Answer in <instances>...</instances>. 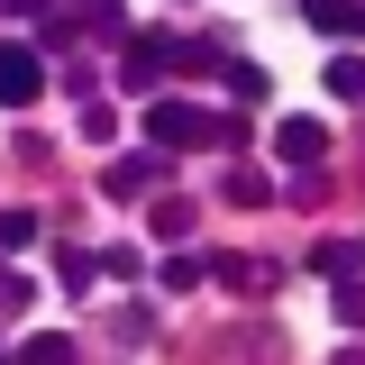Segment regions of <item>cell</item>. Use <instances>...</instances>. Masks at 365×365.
Wrapping results in <instances>:
<instances>
[{
    "mask_svg": "<svg viewBox=\"0 0 365 365\" xmlns=\"http://www.w3.org/2000/svg\"><path fill=\"white\" fill-rule=\"evenodd\" d=\"M0 9H19V19H28V9H46V0H0Z\"/></svg>",
    "mask_w": 365,
    "mask_h": 365,
    "instance_id": "4fadbf2b",
    "label": "cell"
},
{
    "mask_svg": "<svg viewBox=\"0 0 365 365\" xmlns=\"http://www.w3.org/2000/svg\"><path fill=\"white\" fill-rule=\"evenodd\" d=\"M338 365H365V356H356V347H347V356H338Z\"/></svg>",
    "mask_w": 365,
    "mask_h": 365,
    "instance_id": "5bb4252c",
    "label": "cell"
},
{
    "mask_svg": "<svg viewBox=\"0 0 365 365\" xmlns=\"http://www.w3.org/2000/svg\"><path fill=\"white\" fill-rule=\"evenodd\" d=\"M274 155H283V165H319V155H329V128H319V119H283V128H274Z\"/></svg>",
    "mask_w": 365,
    "mask_h": 365,
    "instance_id": "3957f363",
    "label": "cell"
},
{
    "mask_svg": "<svg viewBox=\"0 0 365 365\" xmlns=\"http://www.w3.org/2000/svg\"><path fill=\"white\" fill-rule=\"evenodd\" d=\"M146 182H165V155H119V165L101 174V192H110V201H137Z\"/></svg>",
    "mask_w": 365,
    "mask_h": 365,
    "instance_id": "277c9868",
    "label": "cell"
},
{
    "mask_svg": "<svg viewBox=\"0 0 365 365\" xmlns=\"http://www.w3.org/2000/svg\"><path fill=\"white\" fill-rule=\"evenodd\" d=\"M55 274H64V292H91V274H101V256H83V247H73V256H64Z\"/></svg>",
    "mask_w": 365,
    "mask_h": 365,
    "instance_id": "9c48e42d",
    "label": "cell"
},
{
    "mask_svg": "<svg viewBox=\"0 0 365 365\" xmlns=\"http://www.w3.org/2000/svg\"><path fill=\"white\" fill-rule=\"evenodd\" d=\"M19 365H73V347H64V338H28V356Z\"/></svg>",
    "mask_w": 365,
    "mask_h": 365,
    "instance_id": "8fae6325",
    "label": "cell"
},
{
    "mask_svg": "<svg viewBox=\"0 0 365 365\" xmlns=\"http://www.w3.org/2000/svg\"><path fill=\"white\" fill-rule=\"evenodd\" d=\"M46 91V64H37V46H0V110H28Z\"/></svg>",
    "mask_w": 365,
    "mask_h": 365,
    "instance_id": "7a4b0ae2",
    "label": "cell"
},
{
    "mask_svg": "<svg viewBox=\"0 0 365 365\" xmlns=\"http://www.w3.org/2000/svg\"><path fill=\"white\" fill-rule=\"evenodd\" d=\"M302 265H311V274H347V265H365V247H347V237H319Z\"/></svg>",
    "mask_w": 365,
    "mask_h": 365,
    "instance_id": "8992f818",
    "label": "cell"
},
{
    "mask_svg": "<svg viewBox=\"0 0 365 365\" xmlns=\"http://www.w3.org/2000/svg\"><path fill=\"white\" fill-rule=\"evenodd\" d=\"M302 19H311L319 37H338V28H356V9H347V0H302Z\"/></svg>",
    "mask_w": 365,
    "mask_h": 365,
    "instance_id": "52a82bcc",
    "label": "cell"
},
{
    "mask_svg": "<svg viewBox=\"0 0 365 365\" xmlns=\"http://www.w3.org/2000/svg\"><path fill=\"white\" fill-rule=\"evenodd\" d=\"M220 137H237V119H210L192 101H155L146 110V146H220Z\"/></svg>",
    "mask_w": 365,
    "mask_h": 365,
    "instance_id": "6da1fadb",
    "label": "cell"
},
{
    "mask_svg": "<svg viewBox=\"0 0 365 365\" xmlns=\"http://www.w3.org/2000/svg\"><path fill=\"white\" fill-rule=\"evenodd\" d=\"M356 28H365V0H356Z\"/></svg>",
    "mask_w": 365,
    "mask_h": 365,
    "instance_id": "9a60e30c",
    "label": "cell"
},
{
    "mask_svg": "<svg viewBox=\"0 0 365 365\" xmlns=\"http://www.w3.org/2000/svg\"><path fill=\"white\" fill-rule=\"evenodd\" d=\"M220 283H237V292H274L283 265H265V256H237V265H228V256H220Z\"/></svg>",
    "mask_w": 365,
    "mask_h": 365,
    "instance_id": "5b68a950",
    "label": "cell"
},
{
    "mask_svg": "<svg viewBox=\"0 0 365 365\" xmlns=\"http://www.w3.org/2000/svg\"><path fill=\"white\" fill-rule=\"evenodd\" d=\"M329 91H338V101H365V64H356V55L329 64Z\"/></svg>",
    "mask_w": 365,
    "mask_h": 365,
    "instance_id": "ba28073f",
    "label": "cell"
},
{
    "mask_svg": "<svg viewBox=\"0 0 365 365\" xmlns=\"http://www.w3.org/2000/svg\"><path fill=\"white\" fill-rule=\"evenodd\" d=\"M37 237V210H0V247H28Z\"/></svg>",
    "mask_w": 365,
    "mask_h": 365,
    "instance_id": "30bf717a",
    "label": "cell"
},
{
    "mask_svg": "<svg viewBox=\"0 0 365 365\" xmlns=\"http://www.w3.org/2000/svg\"><path fill=\"white\" fill-rule=\"evenodd\" d=\"M338 319H347V329H365V283H338Z\"/></svg>",
    "mask_w": 365,
    "mask_h": 365,
    "instance_id": "7c38bea8",
    "label": "cell"
}]
</instances>
